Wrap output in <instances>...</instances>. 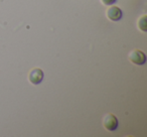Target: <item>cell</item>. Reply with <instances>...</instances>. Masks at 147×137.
Here are the masks:
<instances>
[{"mask_svg": "<svg viewBox=\"0 0 147 137\" xmlns=\"http://www.w3.org/2000/svg\"><path fill=\"white\" fill-rule=\"evenodd\" d=\"M43 72L40 69H33L30 73H29V81L30 83L34 85H38L41 83V81L43 80Z\"/></svg>", "mask_w": 147, "mask_h": 137, "instance_id": "cell-3", "label": "cell"}, {"mask_svg": "<svg viewBox=\"0 0 147 137\" xmlns=\"http://www.w3.org/2000/svg\"><path fill=\"white\" fill-rule=\"evenodd\" d=\"M130 61H132L133 63L135 65H142L145 63L146 61V55L143 51H139V49H136V51H133L131 53L130 57H129Z\"/></svg>", "mask_w": 147, "mask_h": 137, "instance_id": "cell-2", "label": "cell"}, {"mask_svg": "<svg viewBox=\"0 0 147 137\" xmlns=\"http://www.w3.org/2000/svg\"><path fill=\"white\" fill-rule=\"evenodd\" d=\"M138 26L141 30L143 31H146L147 30V25H146V16H143L142 18L139 20L138 22Z\"/></svg>", "mask_w": 147, "mask_h": 137, "instance_id": "cell-5", "label": "cell"}, {"mask_svg": "<svg viewBox=\"0 0 147 137\" xmlns=\"http://www.w3.org/2000/svg\"><path fill=\"white\" fill-rule=\"evenodd\" d=\"M104 127L109 131H115L118 128V119L115 115L108 114L105 116L104 121H103Z\"/></svg>", "mask_w": 147, "mask_h": 137, "instance_id": "cell-1", "label": "cell"}, {"mask_svg": "<svg viewBox=\"0 0 147 137\" xmlns=\"http://www.w3.org/2000/svg\"><path fill=\"white\" fill-rule=\"evenodd\" d=\"M107 16L112 21H118L122 18L123 13H122V10H121L119 7L111 6L110 8L107 10Z\"/></svg>", "mask_w": 147, "mask_h": 137, "instance_id": "cell-4", "label": "cell"}, {"mask_svg": "<svg viewBox=\"0 0 147 137\" xmlns=\"http://www.w3.org/2000/svg\"><path fill=\"white\" fill-rule=\"evenodd\" d=\"M102 2L104 3L105 5H112L116 2V0H102Z\"/></svg>", "mask_w": 147, "mask_h": 137, "instance_id": "cell-6", "label": "cell"}]
</instances>
